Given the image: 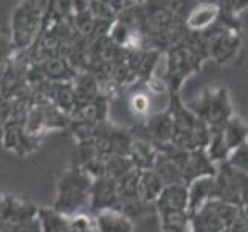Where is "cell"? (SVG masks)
<instances>
[{"instance_id": "obj_1", "label": "cell", "mask_w": 248, "mask_h": 232, "mask_svg": "<svg viewBox=\"0 0 248 232\" xmlns=\"http://www.w3.org/2000/svg\"><path fill=\"white\" fill-rule=\"evenodd\" d=\"M45 14L39 13L25 0L16 6L11 15V41L14 50L25 51L33 46L42 33Z\"/></svg>"}, {"instance_id": "obj_2", "label": "cell", "mask_w": 248, "mask_h": 232, "mask_svg": "<svg viewBox=\"0 0 248 232\" xmlns=\"http://www.w3.org/2000/svg\"><path fill=\"white\" fill-rule=\"evenodd\" d=\"M84 181L79 180V176L75 174H67L61 180V190H59V200H58V211H62V207L75 209L79 204L81 200V189Z\"/></svg>"}, {"instance_id": "obj_3", "label": "cell", "mask_w": 248, "mask_h": 232, "mask_svg": "<svg viewBox=\"0 0 248 232\" xmlns=\"http://www.w3.org/2000/svg\"><path fill=\"white\" fill-rule=\"evenodd\" d=\"M96 226L99 232H132V224L123 214L104 209L96 217Z\"/></svg>"}, {"instance_id": "obj_4", "label": "cell", "mask_w": 248, "mask_h": 232, "mask_svg": "<svg viewBox=\"0 0 248 232\" xmlns=\"http://www.w3.org/2000/svg\"><path fill=\"white\" fill-rule=\"evenodd\" d=\"M214 15H216L214 6H203V8H200V10L194 11V14L189 19V25L196 27V28H202V27L208 25V23L214 19Z\"/></svg>"}, {"instance_id": "obj_5", "label": "cell", "mask_w": 248, "mask_h": 232, "mask_svg": "<svg viewBox=\"0 0 248 232\" xmlns=\"http://www.w3.org/2000/svg\"><path fill=\"white\" fill-rule=\"evenodd\" d=\"M14 45L10 34H0V65H6L11 60Z\"/></svg>"}, {"instance_id": "obj_6", "label": "cell", "mask_w": 248, "mask_h": 232, "mask_svg": "<svg viewBox=\"0 0 248 232\" xmlns=\"http://www.w3.org/2000/svg\"><path fill=\"white\" fill-rule=\"evenodd\" d=\"M130 105L134 108L135 113H144L149 108V99H147L144 95H135L130 101Z\"/></svg>"}, {"instance_id": "obj_7", "label": "cell", "mask_w": 248, "mask_h": 232, "mask_svg": "<svg viewBox=\"0 0 248 232\" xmlns=\"http://www.w3.org/2000/svg\"><path fill=\"white\" fill-rule=\"evenodd\" d=\"M3 68H5V65H0V81H2V74H3Z\"/></svg>"}]
</instances>
